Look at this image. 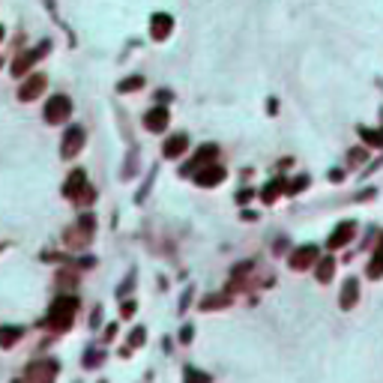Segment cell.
Returning <instances> with one entry per match:
<instances>
[{"instance_id":"6da1fadb","label":"cell","mask_w":383,"mask_h":383,"mask_svg":"<svg viewBox=\"0 0 383 383\" xmlns=\"http://www.w3.org/2000/svg\"><path fill=\"white\" fill-rule=\"evenodd\" d=\"M78 309V299L75 296H60L57 302L51 305V314H48V323L57 327V330H66L72 323V314Z\"/></svg>"},{"instance_id":"7a4b0ae2","label":"cell","mask_w":383,"mask_h":383,"mask_svg":"<svg viewBox=\"0 0 383 383\" xmlns=\"http://www.w3.org/2000/svg\"><path fill=\"white\" fill-rule=\"evenodd\" d=\"M216 153H219V150H216L213 144H204V147H201V150L195 153V159H192L189 165L183 168V174H198L201 168H207V165H216Z\"/></svg>"},{"instance_id":"3957f363","label":"cell","mask_w":383,"mask_h":383,"mask_svg":"<svg viewBox=\"0 0 383 383\" xmlns=\"http://www.w3.org/2000/svg\"><path fill=\"white\" fill-rule=\"evenodd\" d=\"M69 111H72V105H69L66 96H54L51 102H48V108H45V120H48V123H60V120L69 117Z\"/></svg>"},{"instance_id":"277c9868","label":"cell","mask_w":383,"mask_h":383,"mask_svg":"<svg viewBox=\"0 0 383 383\" xmlns=\"http://www.w3.org/2000/svg\"><path fill=\"white\" fill-rule=\"evenodd\" d=\"M314 261H317V248H314V245H299L294 255H291V266H294V270H309Z\"/></svg>"},{"instance_id":"5b68a950","label":"cell","mask_w":383,"mask_h":383,"mask_svg":"<svg viewBox=\"0 0 383 383\" xmlns=\"http://www.w3.org/2000/svg\"><path fill=\"white\" fill-rule=\"evenodd\" d=\"M353 231H356V222H341V225L332 231L330 248H341V245H348L350 240H353Z\"/></svg>"},{"instance_id":"8992f818","label":"cell","mask_w":383,"mask_h":383,"mask_svg":"<svg viewBox=\"0 0 383 383\" xmlns=\"http://www.w3.org/2000/svg\"><path fill=\"white\" fill-rule=\"evenodd\" d=\"M225 180V168H219V165H207V168H201L198 174H195V183L198 186H216V183H222Z\"/></svg>"},{"instance_id":"52a82bcc","label":"cell","mask_w":383,"mask_h":383,"mask_svg":"<svg viewBox=\"0 0 383 383\" xmlns=\"http://www.w3.org/2000/svg\"><path fill=\"white\" fill-rule=\"evenodd\" d=\"M81 144H84V132L75 126L66 132V141H63V156H75L78 150H81Z\"/></svg>"},{"instance_id":"ba28073f","label":"cell","mask_w":383,"mask_h":383,"mask_svg":"<svg viewBox=\"0 0 383 383\" xmlns=\"http://www.w3.org/2000/svg\"><path fill=\"white\" fill-rule=\"evenodd\" d=\"M144 123H147L150 132H162V129L168 126V111H165V108H153V111L144 117Z\"/></svg>"},{"instance_id":"9c48e42d","label":"cell","mask_w":383,"mask_h":383,"mask_svg":"<svg viewBox=\"0 0 383 383\" xmlns=\"http://www.w3.org/2000/svg\"><path fill=\"white\" fill-rule=\"evenodd\" d=\"M189 147V138L180 132V135H174V138H168L165 141V156L168 159H177V156H183V150Z\"/></svg>"},{"instance_id":"30bf717a","label":"cell","mask_w":383,"mask_h":383,"mask_svg":"<svg viewBox=\"0 0 383 383\" xmlns=\"http://www.w3.org/2000/svg\"><path fill=\"white\" fill-rule=\"evenodd\" d=\"M153 39H165V36L171 33V24H174V18L165 15V12H159V15H153Z\"/></svg>"},{"instance_id":"8fae6325","label":"cell","mask_w":383,"mask_h":383,"mask_svg":"<svg viewBox=\"0 0 383 383\" xmlns=\"http://www.w3.org/2000/svg\"><path fill=\"white\" fill-rule=\"evenodd\" d=\"M356 299H359V281L348 279L344 281V291H341V309H353Z\"/></svg>"},{"instance_id":"7c38bea8","label":"cell","mask_w":383,"mask_h":383,"mask_svg":"<svg viewBox=\"0 0 383 383\" xmlns=\"http://www.w3.org/2000/svg\"><path fill=\"white\" fill-rule=\"evenodd\" d=\"M57 371V362H36L33 368H30V377H39L42 383H51V374Z\"/></svg>"},{"instance_id":"4fadbf2b","label":"cell","mask_w":383,"mask_h":383,"mask_svg":"<svg viewBox=\"0 0 383 383\" xmlns=\"http://www.w3.org/2000/svg\"><path fill=\"white\" fill-rule=\"evenodd\" d=\"M18 338H21L18 327H0V348H12Z\"/></svg>"},{"instance_id":"5bb4252c","label":"cell","mask_w":383,"mask_h":383,"mask_svg":"<svg viewBox=\"0 0 383 383\" xmlns=\"http://www.w3.org/2000/svg\"><path fill=\"white\" fill-rule=\"evenodd\" d=\"M332 273H335V261L332 258H323V261L317 263V281H330Z\"/></svg>"},{"instance_id":"9a60e30c","label":"cell","mask_w":383,"mask_h":383,"mask_svg":"<svg viewBox=\"0 0 383 383\" xmlns=\"http://www.w3.org/2000/svg\"><path fill=\"white\" fill-rule=\"evenodd\" d=\"M81 186H84V171H75V174L69 177V183H66V195L75 198V195L81 192Z\"/></svg>"},{"instance_id":"2e32d148","label":"cell","mask_w":383,"mask_h":383,"mask_svg":"<svg viewBox=\"0 0 383 383\" xmlns=\"http://www.w3.org/2000/svg\"><path fill=\"white\" fill-rule=\"evenodd\" d=\"M42 87H45V78H42V75L30 78V84H27V87L21 90V99H30V96H33V93H39Z\"/></svg>"},{"instance_id":"e0dca14e","label":"cell","mask_w":383,"mask_h":383,"mask_svg":"<svg viewBox=\"0 0 383 383\" xmlns=\"http://www.w3.org/2000/svg\"><path fill=\"white\" fill-rule=\"evenodd\" d=\"M281 189H288V186H284L281 180H276V183H270V186H266V189L261 192V198L266 201V204H270V201H276V195H279Z\"/></svg>"},{"instance_id":"ac0fdd59","label":"cell","mask_w":383,"mask_h":383,"mask_svg":"<svg viewBox=\"0 0 383 383\" xmlns=\"http://www.w3.org/2000/svg\"><path fill=\"white\" fill-rule=\"evenodd\" d=\"M380 276H383V258L374 255V261L368 263V279H380Z\"/></svg>"},{"instance_id":"d6986e66","label":"cell","mask_w":383,"mask_h":383,"mask_svg":"<svg viewBox=\"0 0 383 383\" xmlns=\"http://www.w3.org/2000/svg\"><path fill=\"white\" fill-rule=\"evenodd\" d=\"M359 135L371 144V147H383V135L380 132H371V129H359Z\"/></svg>"},{"instance_id":"ffe728a7","label":"cell","mask_w":383,"mask_h":383,"mask_svg":"<svg viewBox=\"0 0 383 383\" xmlns=\"http://www.w3.org/2000/svg\"><path fill=\"white\" fill-rule=\"evenodd\" d=\"M186 383H209V377L198 368H186Z\"/></svg>"},{"instance_id":"44dd1931","label":"cell","mask_w":383,"mask_h":383,"mask_svg":"<svg viewBox=\"0 0 383 383\" xmlns=\"http://www.w3.org/2000/svg\"><path fill=\"white\" fill-rule=\"evenodd\" d=\"M102 359H105V356L99 353V350H87V356H84V368H96Z\"/></svg>"},{"instance_id":"7402d4cb","label":"cell","mask_w":383,"mask_h":383,"mask_svg":"<svg viewBox=\"0 0 383 383\" xmlns=\"http://www.w3.org/2000/svg\"><path fill=\"white\" fill-rule=\"evenodd\" d=\"M141 84H144V75H135V78H129V81H123L120 90H123V93H126V90H138Z\"/></svg>"},{"instance_id":"603a6c76","label":"cell","mask_w":383,"mask_h":383,"mask_svg":"<svg viewBox=\"0 0 383 383\" xmlns=\"http://www.w3.org/2000/svg\"><path fill=\"white\" fill-rule=\"evenodd\" d=\"M227 302V296H207L204 299V309H222Z\"/></svg>"},{"instance_id":"cb8c5ba5","label":"cell","mask_w":383,"mask_h":383,"mask_svg":"<svg viewBox=\"0 0 383 383\" xmlns=\"http://www.w3.org/2000/svg\"><path fill=\"white\" fill-rule=\"evenodd\" d=\"M144 338H147V332H144V330L138 327V330H135L132 335H129V344H132V348H138V344H144Z\"/></svg>"},{"instance_id":"d4e9b609","label":"cell","mask_w":383,"mask_h":383,"mask_svg":"<svg viewBox=\"0 0 383 383\" xmlns=\"http://www.w3.org/2000/svg\"><path fill=\"white\" fill-rule=\"evenodd\" d=\"M180 341H183V344H189V341H192V327H183V332H180Z\"/></svg>"},{"instance_id":"484cf974","label":"cell","mask_w":383,"mask_h":383,"mask_svg":"<svg viewBox=\"0 0 383 383\" xmlns=\"http://www.w3.org/2000/svg\"><path fill=\"white\" fill-rule=\"evenodd\" d=\"M135 314V302H123V317H132Z\"/></svg>"},{"instance_id":"4316f807","label":"cell","mask_w":383,"mask_h":383,"mask_svg":"<svg viewBox=\"0 0 383 383\" xmlns=\"http://www.w3.org/2000/svg\"><path fill=\"white\" fill-rule=\"evenodd\" d=\"M248 198H252V192H240V195H237V201H240V204H245Z\"/></svg>"},{"instance_id":"83f0119b","label":"cell","mask_w":383,"mask_h":383,"mask_svg":"<svg viewBox=\"0 0 383 383\" xmlns=\"http://www.w3.org/2000/svg\"><path fill=\"white\" fill-rule=\"evenodd\" d=\"M362 159H366V153H359V150H356V153H350V162H362Z\"/></svg>"},{"instance_id":"f1b7e54d","label":"cell","mask_w":383,"mask_h":383,"mask_svg":"<svg viewBox=\"0 0 383 383\" xmlns=\"http://www.w3.org/2000/svg\"><path fill=\"white\" fill-rule=\"evenodd\" d=\"M377 255L383 258V237H380V243H377Z\"/></svg>"},{"instance_id":"f546056e","label":"cell","mask_w":383,"mask_h":383,"mask_svg":"<svg viewBox=\"0 0 383 383\" xmlns=\"http://www.w3.org/2000/svg\"><path fill=\"white\" fill-rule=\"evenodd\" d=\"M102 383H105V380H102Z\"/></svg>"}]
</instances>
